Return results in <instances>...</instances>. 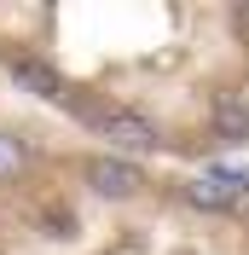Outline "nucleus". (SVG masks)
Instances as JSON below:
<instances>
[{"label":"nucleus","mask_w":249,"mask_h":255,"mask_svg":"<svg viewBox=\"0 0 249 255\" xmlns=\"http://www.w3.org/2000/svg\"><path fill=\"white\" fill-rule=\"evenodd\" d=\"M81 122L93 128L99 139L122 145V151H156V128L133 111H93V105H81Z\"/></svg>","instance_id":"1"},{"label":"nucleus","mask_w":249,"mask_h":255,"mask_svg":"<svg viewBox=\"0 0 249 255\" xmlns=\"http://www.w3.org/2000/svg\"><path fill=\"white\" fill-rule=\"evenodd\" d=\"M12 81L23 87V93H35V99H58V105H64L58 70H52V64H41V58H12Z\"/></svg>","instance_id":"2"},{"label":"nucleus","mask_w":249,"mask_h":255,"mask_svg":"<svg viewBox=\"0 0 249 255\" xmlns=\"http://www.w3.org/2000/svg\"><path fill=\"white\" fill-rule=\"evenodd\" d=\"M87 180H93V191H105V197H127V191L139 186V168H133V162H116V157H93L87 162Z\"/></svg>","instance_id":"3"},{"label":"nucleus","mask_w":249,"mask_h":255,"mask_svg":"<svg viewBox=\"0 0 249 255\" xmlns=\"http://www.w3.org/2000/svg\"><path fill=\"white\" fill-rule=\"evenodd\" d=\"M203 180H209L215 191H226V197H244V191H249V168H244V162H215Z\"/></svg>","instance_id":"4"},{"label":"nucleus","mask_w":249,"mask_h":255,"mask_svg":"<svg viewBox=\"0 0 249 255\" xmlns=\"http://www.w3.org/2000/svg\"><path fill=\"white\" fill-rule=\"evenodd\" d=\"M220 133H226V139H249V111L244 105H220Z\"/></svg>","instance_id":"5"},{"label":"nucleus","mask_w":249,"mask_h":255,"mask_svg":"<svg viewBox=\"0 0 249 255\" xmlns=\"http://www.w3.org/2000/svg\"><path fill=\"white\" fill-rule=\"evenodd\" d=\"M17 168H23V145L0 133V180H17Z\"/></svg>","instance_id":"6"},{"label":"nucleus","mask_w":249,"mask_h":255,"mask_svg":"<svg viewBox=\"0 0 249 255\" xmlns=\"http://www.w3.org/2000/svg\"><path fill=\"white\" fill-rule=\"evenodd\" d=\"M186 197H191L197 209H226V203H232V197H226V191H215L209 180H197V186H186Z\"/></svg>","instance_id":"7"}]
</instances>
